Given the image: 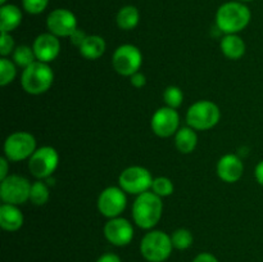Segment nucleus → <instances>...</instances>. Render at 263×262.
I'll use <instances>...</instances> for the list:
<instances>
[{
    "mask_svg": "<svg viewBox=\"0 0 263 262\" xmlns=\"http://www.w3.org/2000/svg\"><path fill=\"white\" fill-rule=\"evenodd\" d=\"M251 20V9L236 0L223 3L216 12V26L225 35L240 32L248 27Z\"/></svg>",
    "mask_w": 263,
    "mask_h": 262,
    "instance_id": "nucleus-1",
    "label": "nucleus"
},
{
    "mask_svg": "<svg viewBox=\"0 0 263 262\" xmlns=\"http://www.w3.org/2000/svg\"><path fill=\"white\" fill-rule=\"evenodd\" d=\"M163 212L162 198L153 192H145L136 195L133 205L134 222L144 230H152L159 222Z\"/></svg>",
    "mask_w": 263,
    "mask_h": 262,
    "instance_id": "nucleus-2",
    "label": "nucleus"
},
{
    "mask_svg": "<svg viewBox=\"0 0 263 262\" xmlns=\"http://www.w3.org/2000/svg\"><path fill=\"white\" fill-rule=\"evenodd\" d=\"M54 81V72L48 63L35 61L23 68L21 85L27 94L40 95L48 91Z\"/></svg>",
    "mask_w": 263,
    "mask_h": 262,
    "instance_id": "nucleus-3",
    "label": "nucleus"
},
{
    "mask_svg": "<svg viewBox=\"0 0 263 262\" xmlns=\"http://www.w3.org/2000/svg\"><path fill=\"white\" fill-rule=\"evenodd\" d=\"M174 249L171 235L162 230H149L140 241V253L148 262L167 261Z\"/></svg>",
    "mask_w": 263,
    "mask_h": 262,
    "instance_id": "nucleus-4",
    "label": "nucleus"
},
{
    "mask_svg": "<svg viewBox=\"0 0 263 262\" xmlns=\"http://www.w3.org/2000/svg\"><path fill=\"white\" fill-rule=\"evenodd\" d=\"M220 108L211 100L195 102L190 105L186 112L187 126L197 131H205L215 127L220 122Z\"/></svg>",
    "mask_w": 263,
    "mask_h": 262,
    "instance_id": "nucleus-5",
    "label": "nucleus"
},
{
    "mask_svg": "<svg viewBox=\"0 0 263 262\" xmlns=\"http://www.w3.org/2000/svg\"><path fill=\"white\" fill-rule=\"evenodd\" d=\"M36 139L32 134L26 131H15L4 141V157L10 162L28 159L36 151Z\"/></svg>",
    "mask_w": 263,
    "mask_h": 262,
    "instance_id": "nucleus-6",
    "label": "nucleus"
},
{
    "mask_svg": "<svg viewBox=\"0 0 263 262\" xmlns=\"http://www.w3.org/2000/svg\"><path fill=\"white\" fill-rule=\"evenodd\" d=\"M143 64V54L138 46L133 44H123L115 50L112 55V66L121 76H133L139 72Z\"/></svg>",
    "mask_w": 263,
    "mask_h": 262,
    "instance_id": "nucleus-7",
    "label": "nucleus"
},
{
    "mask_svg": "<svg viewBox=\"0 0 263 262\" xmlns=\"http://www.w3.org/2000/svg\"><path fill=\"white\" fill-rule=\"evenodd\" d=\"M153 180V176L145 167L130 166L120 174L118 185L127 194L139 195L152 189Z\"/></svg>",
    "mask_w": 263,
    "mask_h": 262,
    "instance_id": "nucleus-8",
    "label": "nucleus"
},
{
    "mask_svg": "<svg viewBox=\"0 0 263 262\" xmlns=\"http://www.w3.org/2000/svg\"><path fill=\"white\" fill-rule=\"evenodd\" d=\"M59 164V154L53 146H41L28 158V170L36 179H49Z\"/></svg>",
    "mask_w": 263,
    "mask_h": 262,
    "instance_id": "nucleus-9",
    "label": "nucleus"
},
{
    "mask_svg": "<svg viewBox=\"0 0 263 262\" xmlns=\"http://www.w3.org/2000/svg\"><path fill=\"white\" fill-rule=\"evenodd\" d=\"M31 182L21 175H9L0 182V198L8 204L20 205L30 200Z\"/></svg>",
    "mask_w": 263,
    "mask_h": 262,
    "instance_id": "nucleus-10",
    "label": "nucleus"
},
{
    "mask_svg": "<svg viewBox=\"0 0 263 262\" xmlns=\"http://www.w3.org/2000/svg\"><path fill=\"white\" fill-rule=\"evenodd\" d=\"M127 204L125 190L120 186H108L98 197V210L104 217H120Z\"/></svg>",
    "mask_w": 263,
    "mask_h": 262,
    "instance_id": "nucleus-11",
    "label": "nucleus"
},
{
    "mask_svg": "<svg viewBox=\"0 0 263 262\" xmlns=\"http://www.w3.org/2000/svg\"><path fill=\"white\" fill-rule=\"evenodd\" d=\"M46 28L57 38H69L77 30V18L72 10L57 8L46 17Z\"/></svg>",
    "mask_w": 263,
    "mask_h": 262,
    "instance_id": "nucleus-12",
    "label": "nucleus"
},
{
    "mask_svg": "<svg viewBox=\"0 0 263 262\" xmlns=\"http://www.w3.org/2000/svg\"><path fill=\"white\" fill-rule=\"evenodd\" d=\"M180 116L176 109L162 107L154 112L151 120L152 131L159 138H170L179 130Z\"/></svg>",
    "mask_w": 263,
    "mask_h": 262,
    "instance_id": "nucleus-13",
    "label": "nucleus"
},
{
    "mask_svg": "<svg viewBox=\"0 0 263 262\" xmlns=\"http://www.w3.org/2000/svg\"><path fill=\"white\" fill-rule=\"evenodd\" d=\"M105 239L116 247H125L134 239V226L123 217L109 218L103 229Z\"/></svg>",
    "mask_w": 263,
    "mask_h": 262,
    "instance_id": "nucleus-14",
    "label": "nucleus"
},
{
    "mask_svg": "<svg viewBox=\"0 0 263 262\" xmlns=\"http://www.w3.org/2000/svg\"><path fill=\"white\" fill-rule=\"evenodd\" d=\"M32 49L39 62L49 64L61 53V41L50 32L40 33L33 41Z\"/></svg>",
    "mask_w": 263,
    "mask_h": 262,
    "instance_id": "nucleus-15",
    "label": "nucleus"
},
{
    "mask_svg": "<svg viewBox=\"0 0 263 262\" xmlns=\"http://www.w3.org/2000/svg\"><path fill=\"white\" fill-rule=\"evenodd\" d=\"M244 172L243 161L236 154H225L217 162V175L222 181L233 184L240 180Z\"/></svg>",
    "mask_w": 263,
    "mask_h": 262,
    "instance_id": "nucleus-16",
    "label": "nucleus"
},
{
    "mask_svg": "<svg viewBox=\"0 0 263 262\" xmlns=\"http://www.w3.org/2000/svg\"><path fill=\"white\" fill-rule=\"evenodd\" d=\"M25 222L22 211L15 204H8L3 203L0 205V226L5 231H17L20 230Z\"/></svg>",
    "mask_w": 263,
    "mask_h": 262,
    "instance_id": "nucleus-17",
    "label": "nucleus"
},
{
    "mask_svg": "<svg viewBox=\"0 0 263 262\" xmlns=\"http://www.w3.org/2000/svg\"><path fill=\"white\" fill-rule=\"evenodd\" d=\"M220 48L223 55L231 61L243 58L247 51L246 43L238 33H229L223 36L220 43Z\"/></svg>",
    "mask_w": 263,
    "mask_h": 262,
    "instance_id": "nucleus-18",
    "label": "nucleus"
},
{
    "mask_svg": "<svg viewBox=\"0 0 263 262\" xmlns=\"http://www.w3.org/2000/svg\"><path fill=\"white\" fill-rule=\"evenodd\" d=\"M22 10L14 4H4L0 8V31L10 33L22 23Z\"/></svg>",
    "mask_w": 263,
    "mask_h": 262,
    "instance_id": "nucleus-19",
    "label": "nucleus"
},
{
    "mask_svg": "<svg viewBox=\"0 0 263 262\" xmlns=\"http://www.w3.org/2000/svg\"><path fill=\"white\" fill-rule=\"evenodd\" d=\"M105 48H107V44L102 36L87 35L84 43L79 48V51L85 59L97 61L105 53Z\"/></svg>",
    "mask_w": 263,
    "mask_h": 262,
    "instance_id": "nucleus-20",
    "label": "nucleus"
},
{
    "mask_svg": "<svg viewBox=\"0 0 263 262\" xmlns=\"http://www.w3.org/2000/svg\"><path fill=\"white\" fill-rule=\"evenodd\" d=\"M198 145L197 130L190 126L181 127L175 134V146L182 154H190Z\"/></svg>",
    "mask_w": 263,
    "mask_h": 262,
    "instance_id": "nucleus-21",
    "label": "nucleus"
},
{
    "mask_svg": "<svg viewBox=\"0 0 263 262\" xmlns=\"http://www.w3.org/2000/svg\"><path fill=\"white\" fill-rule=\"evenodd\" d=\"M139 21H140V13L134 5H125L118 10L116 15V23L118 28L123 31L134 30L139 25Z\"/></svg>",
    "mask_w": 263,
    "mask_h": 262,
    "instance_id": "nucleus-22",
    "label": "nucleus"
},
{
    "mask_svg": "<svg viewBox=\"0 0 263 262\" xmlns=\"http://www.w3.org/2000/svg\"><path fill=\"white\" fill-rule=\"evenodd\" d=\"M49 198H50V190L43 180H37V181L31 184L30 200L33 205L41 207V205L48 203Z\"/></svg>",
    "mask_w": 263,
    "mask_h": 262,
    "instance_id": "nucleus-23",
    "label": "nucleus"
},
{
    "mask_svg": "<svg viewBox=\"0 0 263 262\" xmlns=\"http://www.w3.org/2000/svg\"><path fill=\"white\" fill-rule=\"evenodd\" d=\"M172 246L177 251H186L194 243V235L189 229H177L171 234Z\"/></svg>",
    "mask_w": 263,
    "mask_h": 262,
    "instance_id": "nucleus-24",
    "label": "nucleus"
},
{
    "mask_svg": "<svg viewBox=\"0 0 263 262\" xmlns=\"http://www.w3.org/2000/svg\"><path fill=\"white\" fill-rule=\"evenodd\" d=\"M12 55H13L12 61L14 62L18 67H23V68H26V67H28L30 64H32L35 61H37V59H36L35 53H33L32 46H28V45L15 46Z\"/></svg>",
    "mask_w": 263,
    "mask_h": 262,
    "instance_id": "nucleus-25",
    "label": "nucleus"
},
{
    "mask_svg": "<svg viewBox=\"0 0 263 262\" xmlns=\"http://www.w3.org/2000/svg\"><path fill=\"white\" fill-rule=\"evenodd\" d=\"M15 66L17 64L12 59L2 57V59H0V85L2 86H7L15 79V76H17V67Z\"/></svg>",
    "mask_w": 263,
    "mask_h": 262,
    "instance_id": "nucleus-26",
    "label": "nucleus"
},
{
    "mask_svg": "<svg viewBox=\"0 0 263 262\" xmlns=\"http://www.w3.org/2000/svg\"><path fill=\"white\" fill-rule=\"evenodd\" d=\"M175 186L174 182L171 181V179L166 176H158L153 180V184H152V192L154 194H157L161 198L170 197V195L174 193Z\"/></svg>",
    "mask_w": 263,
    "mask_h": 262,
    "instance_id": "nucleus-27",
    "label": "nucleus"
},
{
    "mask_svg": "<svg viewBox=\"0 0 263 262\" xmlns=\"http://www.w3.org/2000/svg\"><path fill=\"white\" fill-rule=\"evenodd\" d=\"M163 100L167 107L176 109L184 102V92L179 86L172 85V86L166 87V90L163 91Z\"/></svg>",
    "mask_w": 263,
    "mask_h": 262,
    "instance_id": "nucleus-28",
    "label": "nucleus"
},
{
    "mask_svg": "<svg viewBox=\"0 0 263 262\" xmlns=\"http://www.w3.org/2000/svg\"><path fill=\"white\" fill-rule=\"evenodd\" d=\"M49 0H22V8L28 14H41L48 8Z\"/></svg>",
    "mask_w": 263,
    "mask_h": 262,
    "instance_id": "nucleus-29",
    "label": "nucleus"
},
{
    "mask_svg": "<svg viewBox=\"0 0 263 262\" xmlns=\"http://www.w3.org/2000/svg\"><path fill=\"white\" fill-rule=\"evenodd\" d=\"M15 49L14 39L8 32H2V39H0V55L7 57L13 54Z\"/></svg>",
    "mask_w": 263,
    "mask_h": 262,
    "instance_id": "nucleus-30",
    "label": "nucleus"
},
{
    "mask_svg": "<svg viewBox=\"0 0 263 262\" xmlns=\"http://www.w3.org/2000/svg\"><path fill=\"white\" fill-rule=\"evenodd\" d=\"M130 84L133 85L134 87H136V89H141V87L145 86L146 84L145 74L141 73L140 71L136 72V73H134L133 76H130Z\"/></svg>",
    "mask_w": 263,
    "mask_h": 262,
    "instance_id": "nucleus-31",
    "label": "nucleus"
},
{
    "mask_svg": "<svg viewBox=\"0 0 263 262\" xmlns=\"http://www.w3.org/2000/svg\"><path fill=\"white\" fill-rule=\"evenodd\" d=\"M86 36L87 35L84 32V31L80 30V28H77V30L74 31L71 36H69V41H71V44H73L74 46L80 48V46H81V44L85 41V39H86Z\"/></svg>",
    "mask_w": 263,
    "mask_h": 262,
    "instance_id": "nucleus-32",
    "label": "nucleus"
},
{
    "mask_svg": "<svg viewBox=\"0 0 263 262\" xmlns=\"http://www.w3.org/2000/svg\"><path fill=\"white\" fill-rule=\"evenodd\" d=\"M192 262H220L215 254L210 253V252H202V253L197 254Z\"/></svg>",
    "mask_w": 263,
    "mask_h": 262,
    "instance_id": "nucleus-33",
    "label": "nucleus"
},
{
    "mask_svg": "<svg viewBox=\"0 0 263 262\" xmlns=\"http://www.w3.org/2000/svg\"><path fill=\"white\" fill-rule=\"evenodd\" d=\"M95 262H122V259H121V257L118 254L108 252V253L102 254Z\"/></svg>",
    "mask_w": 263,
    "mask_h": 262,
    "instance_id": "nucleus-34",
    "label": "nucleus"
},
{
    "mask_svg": "<svg viewBox=\"0 0 263 262\" xmlns=\"http://www.w3.org/2000/svg\"><path fill=\"white\" fill-rule=\"evenodd\" d=\"M9 159L7 157H2L0 158V180H4L5 177L9 176L8 175V167H9Z\"/></svg>",
    "mask_w": 263,
    "mask_h": 262,
    "instance_id": "nucleus-35",
    "label": "nucleus"
},
{
    "mask_svg": "<svg viewBox=\"0 0 263 262\" xmlns=\"http://www.w3.org/2000/svg\"><path fill=\"white\" fill-rule=\"evenodd\" d=\"M254 177H256L257 182L263 186V159L257 164L256 169H254Z\"/></svg>",
    "mask_w": 263,
    "mask_h": 262,
    "instance_id": "nucleus-36",
    "label": "nucleus"
},
{
    "mask_svg": "<svg viewBox=\"0 0 263 262\" xmlns=\"http://www.w3.org/2000/svg\"><path fill=\"white\" fill-rule=\"evenodd\" d=\"M236 2H240V3H251V2H254V0H236Z\"/></svg>",
    "mask_w": 263,
    "mask_h": 262,
    "instance_id": "nucleus-37",
    "label": "nucleus"
},
{
    "mask_svg": "<svg viewBox=\"0 0 263 262\" xmlns=\"http://www.w3.org/2000/svg\"><path fill=\"white\" fill-rule=\"evenodd\" d=\"M0 4H2V5L7 4V0H0Z\"/></svg>",
    "mask_w": 263,
    "mask_h": 262,
    "instance_id": "nucleus-38",
    "label": "nucleus"
}]
</instances>
